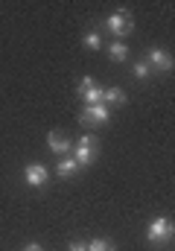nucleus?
<instances>
[{"mask_svg": "<svg viewBox=\"0 0 175 251\" xmlns=\"http://www.w3.org/2000/svg\"><path fill=\"white\" fill-rule=\"evenodd\" d=\"M47 146H50L56 155H70V149H73V143H70L61 131H50V134H47Z\"/></svg>", "mask_w": 175, "mask_h": 251, "instance_id": "6", "label": "nucleus"}, {"mask_svg": "<svg viewBox=\"0 0 175 251\" xmlns=\"http://www.w3.org/2000/svg\"><path fill=\"white\" fill-rule=\"evenodd\" d=\"M123 102H125V91L123 88H117V85L102 88V105H123Z\"/></svg>", "mask_w": 175, "mask_h": 251, "instance_id": "8", "label": "nucleus"}, {"mask_svg": "<svg viewBox=\"0 0 175 251\" xmlns=\"http://www.w3.org/2000/svg\"><path fill=\"white\" fill-rule=\"evenodd\" d=\"M131 70H134V76H137V79H146V76L152 73V67H149V62H146V59H143V62H137Z\"/></svg>", "mask_w": 175, "mask_h": 251, "instance_id": "14", "label": "nucleus"}, {"mask_svg": "<svg viewBox=\"0 0 175 251\" xmlns=\"http://www.w3.org/2000/svg\"><path fill=\"white\" fill-rule=\"evenodd\" d=\"M88 251H117V246L111 240H94V243H88Z\"/></svg>", "mask_w": 175, "mask_h": 251, "instance_id": "11", "label": "nucleus"}, {"mask_svg": "<svg viewBox=\"0 0 175 251\" xmlns=\"http://www.w3.org/2000/svg\"><path fill=\"white\" fill-rule=\"evenodd\" d=\"M111 120V108L108 105H102V102H97V105H88L82 114H79V123L82 126H102Z\"/></svg>", "mask_w": 175, "mask_h": 251, "instance_id": "3", "label": "nucleus"}, {"mask_svg": "<svg viewBox=\"0 0 175 251\" xmlns=\"http://www.w3.org/2000/svg\"><path fill=\"white\" fill-rule=\"evenodd\" d=\"M91 88H97V82H94L91 76H82V79H79V88H76V94L82 97V94H88Z\"/></svg>", "mask_w": 175, "mask_h": 251, "instance_id": "15", "label": "nucleus"}, {"mask_svg": "<svg viewBox=\"0 0 175 251\" xmlns=\"http://www.w3.org/2000/svg\"><path fill=\"white\" fill-rule=\"evenodd\" d=\"M82 97H85V102H88V105H97V102H102V88L97 85V88H91V91H88V94H82Z\"/></svg>", "mask_w": 175, "mask_h": 251, "instance_id": "12", "label": "nucleus"}, {"mask_svg": "<svg viewBox=\"0 0 175 251\" xmlns=\"http://www.w3.org/2000/svg\"><path fill=\"white\" fill-rule=\"evenodd\" d=\"M76 170H79V167H76V161H73V158H61V161H58V167H56V176H58V178H70Z\"/></svg>", "mask_w": 175, "mask_h": 251, "instance_id": "9", "label": "nucleus"}, {"mask_svg": "<svg viewBox=\"0 0 175 251\" xmlns=\"http://www.w3.org/2000/svg\"><path fill=\"white\" fill-rule=\"evenodd\" d=\"M105 26H108V32L114 35L117 41H123V38L134 29V21H131V15L123 9V12H114V15H108V18H105Z\"/></svg>", "mask_w": 175, "mask_h": 251, "instance_id": "1", "label": "nucleus"}, {"mask_svg": "<svg viewBox=\"0 0 175 251\" xmlns=\"http://www.w3.org/2000/svg\"><path fill=\"white\" fill-rule=\"evenodd\" d=\"M108 56H111L114 62H125V59H128V47H125L123 41H111V47H108Z\"/></svg>", "mask_w": 175, "mask_h": 251, "instance_id": "10", "label": "nucleus"}, {"mask_svg": "<svg viewBox=\"0 0 175 251\" xmlns=\"http://www.w3.org/2000/svg\"><path fill=\"white\" fill-rule=\"evenodd\" d=\"M94 158H97V140H94L91 134H85V137L79 140L76 152H73V161H76V167H88Z\"/></svg>", "mask_w": 175, "mask_h": 251, "instance_id": "4", "label": "nucleus"}, {"mask_svg": "<svg viewBox=\"0 0 175 251\" xmlns=\"http://www.w3.org/2000/svg\"><path fill=\"white\" fill-rule=\"evenodd\" d=\"M67 251H88V243H70Z\"/></svg>", "mask_w": 175, "mask_h": 251, "instance_id": "16", "label": "nucleus"}, {"mask_svg": "<svg viewBox=\"0 0 175 251\" xmlns=\"http://www.w3.org/2000/svg\"><path fill=\"white\" fill-rule=\"evenodd\" d=\"M24 251H41V246H38V243H29V246H26Z\"/></svg>", "mask_w": 175, "mask_h": 251, "instance_id": "17", "label": "nucleus"}, {"mask_svg": "<svg viewBox=\"0 0 175 251\" xmlns=\"http://www.w3.org/2000/svg\"><path fill=\"white\" fill-rule=\"evenodd\" d=\"M85 47H88V50H100V47H102L100 32H88V35H85Z\"/></svg>", "mask_w": 175, "mask_h": 251, "instance_id": "13", "label": "nucleus"}, {"mask_svg": "<svg viewBox=\"0 0 175 251\" xmlns=\"http://www.w3.org/2000/svg\"><path fill=\"white\" fill-rule=\"evenodd\" d=\"M149 67L170 73V70H173V56H170V53H164V50H152V53H149Z\"/></svg>", "mask_w": 175, "mask_h": 251, "instance_id": "7", "label": "nucleus"}, {"mask_svg": "<svg viewBox=\"0 0 175 251\" xmlns=\"http://www.w3.org/2000/svg\"><path fill=\"white\" fill-rule=\"evenodd\" d=\"M24 178H26L29 187H44V184L50 181V173H47V167H41V164H29V167L24 170Z\"/></svg>", "mask_w": 175, "mask_h": 251, "instance_id": "5", "label": "nucleus"}, {"mask_svg": "<svg viewBox=\"0 0 175 251\" xmlns=\"http://www.w3.org/2000/svg\"><path fill=\"white\" fill-rule=\"evenodd\" d=\"M146 240L152 246H161V243H170L173 240V222L167 216H158L149 228H146Z\"/></svg>", "mask_w": 175, "mask_h": 251, "instance_id": "2", "label": "nucleus"}]
</instances>
